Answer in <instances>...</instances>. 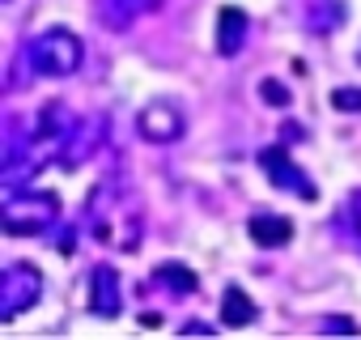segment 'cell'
I'll use <instances>...</instances> for the list:
<instances>
[{
    "mask_svg": "<svg viewBox=\"0 0 361 340\" xmlns=\"http://www.w3.org/2000/svg\"><path fill=\"white\" fill-rule=\"evenodd\" d=\"M22 56H26V64H30L39 77H73V73L81 68V60H85V47H81V39H77L73 30L51 26V30H43L39 39H30Z\"/></svg>",
    "mask_w": 361,
    "mask_h": 340,
    "instance_id": "6da1fadb",
    "label": "cell"
},
{
    "mask_svg": "<svg viewBox=\"0 0 361 340\" xmlns=\"http://www.w3.org/2000/svg\"><path fill=\"white\" fill-rule=\"evenodd\" d=\"M60 221V196L56 192H18L5 200V209H0V226H5V234H47L51 226Z\"/></svg>",
    "mask_w": 361,
    "mask_h": 340,
    "instance_id": "7a4b0ae2",
    "label": "cell"
},
{
    "mask_svg": "<svg viewBox=\"0 0 361 340\" xmlns=\"http://www.w3.org/2000/svg\"><path fill=\"white\" fill-rule=\"evenodd\" d=\"M39 298H43V272L35 264L18 260V264H9L5 272H0V319L5 323L26 315Z\"/></svg>",
    "mask_w": 361,
    "mask_h": 340,
    "instance_id": "3957f363",
    "label": "cell"
},
{
    "mask_svg": "<svg viewBox=\"0 0 361 340\" xmlns=\"http://www.w3.org/2000/svg\"><path fill=\"white\" fill-rule=\"evenodd\" d=\"M259 170L268 175V183L272 188H281V192H289V196H298V200H319V188L310 183V175L289 157V149L285 145H268V149H259Z\"/></svg>",
    "mask_w": 361,
    "mask_h": 340,
    "instance_id": "277c9868",
    "label": "cell"
},
{
    "mask_svg": "<svg viewBox=\"0 0 361 340\" xmlns=\"http://www.w3.org/2000/svg\"><path fill=\"white\" fill-rule=\"evenodd\" d=\"M183 128H188V119H183V111H178L174 102H149L140 115H136V132L149 140V145H174L178 136H183Z\"/></svg>",
    "mask_w": 361,
    "mask_h": 340,
    "instance_id": "5b68a950",
    "label": "cell"
},
{
    "mask_svg": "<svg viewBox=\"0 0 361 340\" xmlns=\"http://www.w3.org/2000/svg\"><path fill=\"white\" fill-rule=\"evenodd\" d=\"M123 310V289H119V272L111 264H98L90 277V315L98 319H115Z\"/></svg>",
    "mask_w": 361,
    "mask_h": 340,
    "instance_id": "8992f818",
    "label": "cell"
},
{
    "mask_svg": "<svg viewBox=\"0 0 361 340\" xmlns=\"http://www.w3.org/2000/svg\"><path fill=\"white\" fill-rule=\"evenodd\" d=\"M102 132H106V119L102 115H94V119H77V128H73V136H68V145H64V157H60V166H81L85 157H94L98 153V145H102Z\"/></svg>",
    "mask_w": 361,
    "mask_h": 340,
    "instance_id": "52a82bcc",
    "label": "cell"
},
{
    "mask_svg": "<svg viewBox=\"0 0 361 340\" xmlns=\"http://www.w3.org/2000/svg\"><path fill=\"white\" fill-rule=\"evenodd\" d=\"M247 234H251V243L264 247V251H272V247H289V243H293V221L281 217V213H251Z\"/></svg>",
    "mask_w": 361,
    "mask_h": 340,
    "instance_id": "ba28073f",
    "label": "cell"
},
{
    "mask_svg": "<svg viewBox=\"0 0 361 340\" xmlns=\"http://www.w3.org/2000/svg\"><path fill=\"white\" fill-rule=\"evenodd\" d=\"M247 30H251V18H247V9H234V5H226L221 13H217V56H238L243 51V43H247Z\"/></svg>",
    "mask_w": 361,
    "mask_h": 340,
    "instance_id": "9c48e42d",
    "label": "cell"
},
{
    "mask_svg": "<svg viewBox=\"0 0 361 340\" xmlns=\"http://www.w3.org/2000/svg\"><path fill=\"white\" fill-rule=\"evenodd\" d=\"M302 22H306L310 35L327 39V35H336V30L348 22V5H344V0H306Z\"/></svg>",
    "mask_w": 361,
    "mask_h": 340,
    "instance_id": "30bf717a",
    "label": "cell"
},
{
    "mask_svg": "<svg viewBox=\"0 0 361 340\" xmlns=\"http://www.w3.org/2000/svg\"><path fill=\"white\" fill-rule=\"evenodd\" d=\"M149 9H157V0H98V22L106 30H128Z\"/></svg>",
    "mask_w": 361,
    "mask_h": 340,
    "instance_id": "8fae6325",
    "label": "cell"
},
{
    "mask_svg": "<svg viewBox=\"0 0 361 340\" xmlns=\"http://www.w3.org/2000/svg\"><path fill=\"white\" fill-rule=\"evenodd\" d=\"M259 315V306L251 302V293L243 285H226L221 289V327H251Z\"/></svg>",
    "mask_w": 361,
    "mask_h": 340,
    "instance_id": "7c38bea8",
    "label": "cell"
},
{
    "mask_svg": "<svg viewBox=\"0 0 361 340\" xmlns=\"http://www.w3.org/2000/svg\"><path fill=\"white\" fill-rule=\"evenodd\" d=\"M153 285L170 298H192L200 289V277L188 268V264H157L153 268Z\"/></svg>",
    "mask_w": 361,
    "mask_h": 340,
    "instance_id": "4fadbf2b",
    "label": "cell"
},
{
    "mask_svg": "<svg viewBox=\"0 0 361 340\" xmlns=\"http://www.w3.org/2000/svg\"><path fill=\"white\" fill-rule=\"evenodd\" d=\"M336 230H340L353 247H361V188L344 200V209H340V217H336Z\"/></svg>",
    "mask_w": 361,
    "mask_h": 340,
    "instance_id": "5bb4252c",
    "label": "cell"
},
{
    "mask_svg": "<svg viewBox=\"0 0 361 340\" xmlns=\"http://www.w3.org/2000/svg\"><path fill=\"white\" fill-rule=\"evenodd\" d=\"M259 98H264L268 107H281V111H285V107L293 102L289 85H285V81H276V77H264V81H259Z\"/></svg>",
    "mask_w": 361,
    "mask_h": 340,
    "instance_id": "9a60e30c",
    "label": "cell"
},
{
    "mask_svg": "<svg viewBox=\"0 0 361 340\" xmlns=\"http://www.w3.org/2000/svg\"><path fill=\"white\" fill-rule=\"evenodd\" d=\"M331 107L344 111V115H361V90H357V85H340V90H331Z\"/></svg>",
    "mask_w": 361,
    "mask_h": 340,
    "instance_id": "2e32d148",
    "label": "cell"
},
{
    "mask_svg": "<svg viewBox=\"0 0 361 340\" xmlns=\"http://www.w3.org/2000/svg\"><path fill=\"white\" fill-rule=\"evenodd\" d=\"M323 332H327V336H336V332H340V336H357L361 327H357L353 319H323Z\"/></svg>",
    "mask_w": 361,
    "mask_h": 340,
    "instance_id": "e0dca14e",
    "label": "cell"
},
{
    "mask_svg": "<svg viewBox=\"0 0 361 340\" xmlns=\"http://www.w3.org/2000/svg\"><path fill=\"white\" fill-rule=\"evenodd\" d=\"M178 332H183V336H213L217 327H213V323H196V319H192V323H183V327H178Z\"/></svg>",
    "mask_w": 361,
    "mask_h": 340,
    "instance_id": "ac0fdd59",
    "label": "cell"
},
{
    "mask_svg": "<svg viewBox=\"0 0 361 340\" xmlns=\"http://www.w3.org/2000/svg\"><path fill=\"white\" fill-rule=\"evenodd\" d=\"M60 255H73L77 251V230H68V234H60V247H56Z\"/></svg>",
    "mask_w": 361,
    "mask_h": 340,
    "instance_id": "d6986e66",
    "label": "cell"
}]
</instances>
